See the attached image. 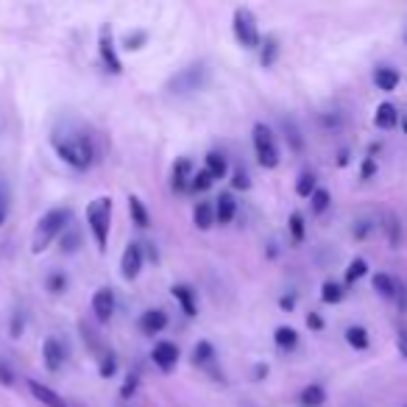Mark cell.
<instances>
[{
  "label": "cell",
  "instance_id": "cell-4",
  "mask_svg": "<svg viewBox=\"0 0 407 407\" xmlns=\"http://www.w3.org/2000/svg\"><path fill=\"white\" fill-rule=\"evenodd\" d=\"M210 84V67L204 62H195V64H187L184 70H179L171 81H168V92L173 95H190V92L204 90Z\"/></svg>",
  "mask_w": 407,
  "mask_h": 407
},
{
  "label": "cell",
  "instance_id": "cell-39",
  "mask_svg": "<svg viewBox=\"0 0 407 407\" xmlns=\"http://www.w3.org/2000/svg\"><path fill=\"white\" fill-rule=\"evenodd\" d=\"M115 368H117L115 357H112V355H106V357L101 360V377H112V374H115Z\"/></svg>",
  "mask_w": 407,
  "mask_h": 407
},
{
  "label": "cell",
  "instance_id": "cell-45",
  "mask_svg": "<svg viewBox=\"0 0 407 407\" xmlns=\"http://www.w3.org/2000/svg\"><path fill=\"white\" fill-rule=\"evenodd\" d=\"M396 302H399V310L405 313L407 310V287L402 285V282H399V287H396Z\"/></svg>",
  "mask_w": 407,
  "mask_h": 407
},
{
  "label": "cell",
  "instance_id": "cell-2",
  "mask_svg": "<svg viewBox=\"0 0 407 407\" xmlns=\"http://www.w3.org/2000/svg\"><path fill=\"white\" fill-rule=\"evenodd\" d=\"M70 210L67 207H59V210H50L42 215V221L37 224L34 229V237H31V251L34 254H42L47 246L62 234V231H67L70 229Z\"/></svg>",
  "mask_w": 407,
  "mask_h": 407
},
{
  "label": "cell",
  "instance_id": "cell-41",
  "mask_svg": "<svg viewBox=\"0 0 407 407\" xmlns=\"http://www.w3.org/2000/svg\"><path fill=\"white\" fill-rule=\"evenodd\" d=\"M67 231H70V234H67V237H62V248H64V251H76V246H79V234H76L73 229H67Z\"/></svg>",
  "mask_w": 407,
  "mask_h": 407
},
{
  "label": "cell",
  "instance_id": "cell-29",
  "mask_svg": "<svg viewBox=\"0 0 407 407\" xmlns=\"http://www.w3.org/2000/svg\"><path fill=\"white\" fill-rule=\"evenodd\" d=\"M365 273H368V263H365L362 257L352 260V263H349V268H346V285H355V282L362 279Z\"/></svg>",
  "mask_w": 407,
  "mask_h": 407
},
{
  "label": "cell",
  "instance_id": "cell-12",
  "mask_svg": "<svg viewBox=\"0 0 407 407\" xmlns=\"http://www.w3.org/2000/svg\"><path fill=\"white\" fill-rule=\"evenodd\" d=\"M165 326H168V316L162 310H148L139 318V332L142 335H159Z\"/></svg>",
  "mask_w": 407,
  "mask_h": 407
},
{
  "label": "cell",
  "instance_id": "cell-15",
  "mask_svg": "<svg viewBox=\"0 0 407 407\" xmlns=\"http://www.w3.org/2000/svg\"><path fill=\"white\" fill-rule=\"evenodd\" d=\"M193 224L201 229V231L212 229V224H218V221H215V207H212L210 201H198L195 210H193Z\"/></svg>",
  "mask_w": 407,
  "mask_h": 407
},
{
  "label": "cell",
  "instance_id": "cell-26",
  "mask_svg": "<svg viewBox=\"0 0 407 407\" xmlns=\"http://www.w3.org/2000/svg\"><path fill=\"white\" fill-rule=\"evenodd\" d=\"M129 212H132V218H134V224L139 229L148 227V210L142 207V201L137 195H129Z\"/></svg>",
  "mask_w": 407,
  "mask_h": 407
},
{
  "label": "cell",
  "instance_id": "cell-1",
  "mask_svg": "<svg viewBox=\"0 0 407 407\" xmlns=\"http://www.w3.org/2000/svg\"><path fill=\"white\" fill-rule=\"evenodd\" d=\"M53 148L56 154L76 171H84L92 165V139L84 132H73V129H64V132H56L53 134Z\"/></svg>",
  "mask_w": 407,
  "mask_h": 407
},
{
  "label": "cell",
  "instance_id": "cell-51",
  "mask_svg": "<svg viewBox=\"0 0 407 407\" xmlns=\"http://www.w3.org/2000/svg\"><path fill=\"white\" fill-rule=\"evenodd\" d=\"M6 198H8V195H6V187L0 184V212H6Z\"/></svg>",
  "mask_w": 407,
  "mask_h": 407
},
{
  "label": "cell",
  "instance_id": "cell-3",
  "mask_svg": "<svg viewBox=\"0 0 407 407\" xmlns=\"http://www.w3.org/2000/svg\"><path fill=\"white\" fill-rule=\"evenodd\" d=\"M87 224L92 229V237L98 243V251H106V240H109V227H112V201L106 195L95 198L87 207Z\"/></svg>",
  "mask_w": 407,
  "mask_h": 407
},
{
  "label": "cell",
  "instance_id": "cell-11",
  "mask_svg": "<svg viewBox=\"0 0 407 407\" xmlns=\"http://www.w3.org/2000/svg\"><path fill=\"white\" fill-rule=\"evenodd\" d=\"M28 391H31V396H34L37 402H42L45 407H70L56 391H50L47 385L37 382V379H28Z\"/></svg>",
  "mask_w": 407,
  "mask_h": 407
},
{
  "label": "cell",
  "instance_id": "cell-40",
  "mask_svg": "<svg viewBox=\"0 0 407 407\" xmlns=\"http://www.w3.org/2000/svg\"><path fill=\"white\" fill-rule=\"evenodd\" d=\"M377 173V162H374V156H365V162H362V168H360V176L362 179H371Z\"/></svg>",
  "mask_w": 407,
  "mask_h": 407
},
{
  "label": "cell",
  "instance_id": "cell-25",
  "mask_svg": "<svg viewBox=\"0 0 407 407\" xmlns=\"http://www.w3.org/2000/svg\"><path fill=\"white\" fill-rule=\"evenodd\" d=\"M346 343H349L352 349H357V352L368 349V332H365L362 326H349V329H346Z\"/></svg>",
  "mask_w": 407,
  "mask_h": 407
},
{
  "label": "cell",
  "instance_id": "cell-48",
  "mask_svg": "<svg viewBox=\"0 0 407 407\" xmlns=\"http://www.w3.org/2000/svg\"><path fill=\"white\" fill-rule=\"evenodd\" d=\"M368 231H371V224H368V221H357V229H355V237H357V240H362V237H365Z\"/></svg>",
  "mask_w": 407,
  "mask_h": 407
},
{
  "label": "cell",
  "instance_id": "cell-49",
  "mask_svg": "<svg viewBox=\"0 0 407 407\" xmlns=\"http://www.w3.org/2000/svg\"><path fill=\"white\" fill-rule=\"evenodd\" d=\"M279 304H282V310H293V304H296V299H293V296H285V299H282Z\"/></svg>",
  "mask_w": 407,
  "mask_h": 407
},
{
  "label": "cell",
  "instance_id": "cell-19",
  "mask_svg": "<svg viewBox=\"0 0 407 407\" xmlns=\"http://www.w3.org/2000/svg\"><path fill=\"white\" fill-rule=\"evenodd\" d=\"M193 162L190 159H179L176 162V168H173V187L176 190H187L190 187V181H193Z\"/></svg>",
  "mask_w": 407,
  "mask_h": 407
},
{
  "label": "cell",
  "instance_id": "cell-14",
  "mask_svg": "<svg viewBox=\"0 0 407 407\" xmlns=\"http://www.w3.org/2000/svg\"><path fill=\"white\" fill-rule=\"evenodd\" d=\"M374 123H377V129L391 132V129L399 123V112H396V106H394V103H379V106H377V115H374Z\"/></svg>",
  "mask_w": 407,
  "mask_h": 407
},
{
  "label": "cell",
  "instance_id": "cell-47",
  "mask_svg": "<svg viewBox=\"0 0 407 407\" xmlns=\"http://www.w3.org/2000/svg\"><path fill=\"white\" fill-rule=\"evenodd\" d=\"M307 326H310V329H323V318L318 316V313H310V316H307Z\"/></svg>",
  "mask_w": 407,
  "mask_h": 407
},
{
  "label": "cell",
  "instance_id": "cell-7",
  "mask_svg": "<svg viewBox=\"0 0 407 407\" xmlns=\"http://www.w3.org/2000/svg\"><path fill=\"white\" fill-rule=\"evenodd\" d=\"M139 268H142V248H139V243H129L123 251V260H120V276L126 282H132L139 276Z\"/></svg>",
  "mask_w": 407,
  "mask_h": 407
},
{
  "label": "cell",
  "instance_id": "cell-44",
  "mask_svg": "<svg viewBox=\"0 0 407 407\" xmlns=\"http://www.w3.org/2000/svg\"><path fill=\"white\" fill-rule=\"evenodd\" d=\"M20 332H23V313H14V318H11V338H20Z\"/></svg>",
  "mask_w": 407,
  "mask_h": 407
},
{
  "label": "cell",
  "instance_id": "cell-21",
  "mask_svg": "<svg viewBox=\"0 0 407 407\" xmlns=\"http://www.w3.org/2000/svg\"><path fill=\"white\" fill-rule=\"evenodd\" d=\"M207 171H210V176L212 179H224L229 171V162L224 154H218V151H212V154H207Z\"/></svg>",
  "mask_w": 407,
  "mask_h": 407
},
{
  "label": "cell",
  "instance_id": "cell-32",
  "mask_svg": "<svg viewBox=\"0 0 407 407\" xmlns=\"http://www.w3.org/2000/svg\"><path fill=\"white\" fill-rule=\"evenodd\" d=\"M313 212L316 215H321V212H326L329 210V190H323V187H318L316 193H313Z\"/></svg>",
  "mask_w": 407,
  "mask_h": 407
},
{
  "label": "cell",
  "instance_id": "cell-17",
  "mask_svg": "<svg viewBox=\"0 0 407 407\" xmlns=\"http://www.w3.org/2000/svg\"><path fill=\"white\" fill-rule=\"evenodd\" d=\"M371 285H374V290H377L382 299H396V287H399V282H396L394 276H388V273H374Z\"/></svg>",
  "mask_w": 407,
  "mask_h": 407
},
{
  "label": "cell",
  "instance_id": "cell-34",
  "mask_svg": "<svg viewBox=\"0 0 407 407\" xmlns=\"http://www.w3.org/2000/svg\"><path fill=\"white\" fill-rule=\"evenodd\" d=\"M290 237H293L296 243H302V240H304V218H302L299 212H293V215H290Z\"/></svg>",
  "mask_w": 407,
  "mask_h": 407
},
{
  "label": "cell",
  "instance_id": "cell-9",
  "mask_svg": "<svg viewBox=\"0 0 407 407\" xmlns=\"http://www.w3.org/2000/svg\"><path fill=\"white\" fill-rule=\"evenodd\" d=\"M101 59H103V64H106V70L109 73H120L123 70V64H120V59H117V53H115V42H112V31L109 28H101Z\"/></svg>",
  "mask_w": 407,
  "mask_h": 407
},
{
  "label": "cell",
  "instance_id": "cell-18",
  "mask_svg": "<svg viewBox=\"0 0 407 407\" xmlns=\"http://www.w3.org/2000/svg\"><path fill=\"white\" fill-rule=\"evenodd\" d=\"M173 299L181 304V310H184V316H195V296H193V290L187 287V285H173Z\"/></svg>",
  "mask_w": 407,
  "mask_h": 407
},
{
  "label": "cell",
  "instance_id": "cell-43",
  "mask_svg": "<svg viewBox=\"0 0 407 407\" xmlns=\"http://www.w3.org/2000/svg\"><path fill=\"white\" fill-rule=\"evenodd\" d=\"M134 391H137V377H129V379H126V385L120 388V396H123V399H129Z\"/></svg>",
  "mask_w": 407,
  "mask_h": 407
},
{
  "label": "cell",
  "instance_id": "cell-28",
  "mask_svg": "<svg viewBox=\"0 0 407 407\" xmlns=\"http://www.w3.org/2000/svg\"><path fill=\"white\" fill-rule=\"evenodd\" d=\"M318 187H316V173H302L299 176V181H296V193L302 195V198H313V193H316Z\"/></svg>",
  "mask_w": 407,
  "mask_h": 407
},
{
  "label": "cell",
  "instance_id": "cell-37",
  "mask_svg": "<svg viewBox=\"0 0 407 407\" xmlns=\"http://www.w3.org/2000/svg\"><path fill=\"white\" fill-rule=\"evenodd\" d=\"M385 229L391 231V246H394V248H399V224H396V218H394V215L388 218Z\"/></svg>",
  "mask_w": 407,
  "mask_h": 407
},
{
  "label": "cell",
  "instance_id": "cell-46",
  "mask_svg": "<svg viewBox=\"0 0 407 407\" xmlns=\"http://www.w3.org/2000/svg\"><path fill=\"white\" fill-rule=\"evenodd\" d=\"M0 382H3V385H11V382H14V374H11V368H8L6 362H0Z\"/></svg>",
  "mask_w": 407,
  "mask_h": 407
},
{
  "label": "cell",
  "instance_id": "cell-5",
  "mask_svg": "<svg viewBox=\"0 0 407 407\" xmlns=\"http://www.w3.org/2000/svg\"><path fill=\"white\" fill-rule=\"evenodd\" d=\"M231 31H234V40L240 42V47L246 50H254L260 45V31H257V20L248 8H234V17H231Z\"/></svg>",
  "mask_w": 407,
  "mask_h": 407
},
{
  "label": "cell",
  "instance_id": "cell-23",
  "mask_svg": "<svg viewBox=\"0 0 407 407\" xmlns=\"http://www.w3.org/2000/svg\"><path fill=\"white\" fill-rule=\"evenodd\" d=\"M343 296H346L343 285H338V282H323V287H321V302H323V304H340Z\"/></svg>",
  "mask_w": 407,
  "mask_h": 407
},
{
  "label": "cell",
  "instance_id": "cell-53",
  "mask_svg": "<svg viewBox=\"0 0 407 407\" xmlns=\"http://www.w3.org/2000/svg\"><path fill=\"white\" fill-rule=\"evenodd\" d=\"M402 129H405V134H407V117H402Z\"/></svg>",
  "mask_w": 407,
  "mask_h": 407
},
{
  "label": "cell",
  "instance_id": "cell-36",
  "mask_svg": "<svg viewBox=\"0 0 407 407\" xmlns=\"http://www.w3.org/2000/svg\"><path fill=\"white\" fill-rule=\"evenodd\" d=\"M64 287H67V279H64L62 273H53V276L47 279V290H50V293H62Z\"/></svg>",
  "mask_w": 407,
  "mask_h": 407
},
{
  "label": "cell",
  "instance_id": "cell-31",
  "mask_svg": "<svg viewBox=\"0 0 407 407\" xmlns=\"http://www.w3.org/2000/svg\"><path fill=\"white\" fill-rule=\"evenodd\" d=\"M276 53H279V42H276V37H265V42H263V56H260L263 67H271L273 62H276Z\"/></svg>",
  "mask_w": 407,
  "mask_h": 407
},
{
  "label": "cell",
  "instance_id": "cell-13",
  "mask_svg": "<svg viewBox=\"0 0 407 407\" xmlns=\"http://www.w3.org/2000/svg\"><path fill=\"white\" fill-rule=\"evenodd\" d=\"M42 357H45L47 371H53V374L64 365V349L59 346V340H56V338H47L45 340V346H42Z\"/></svg>",
  "mask_w": 407,
  "mask_h": 407
},
{
  "label": "cell",
  "instance_id": "cell-42",
  "mask_svg": "<svg viewBox=\"0 0 407 407\" xmlns=\"http://www.w3.org/2000/svg\"><path fill=\"white\" fill-rule=\"evenodd\" d=\"M396 346H399V355L407 360V329H399V332H396Z\"/></svg>",
  "mask_w": 407,
  "mask_h": 407
},
{
  "label": "cell",
  "instance_id": "cell-52",
  "mask_svg": "<svg viewBox=\"0 0 407 407\" xmlns=\"http://www.w3.org/2000/svg\"><path fill=\"white\" fill-rule=\"evenodd\" d=\"M268 374V365H257V377H265Z\"/></svg>",
  "mask_w": 407,
  "mask_h": 407
},
{
  "label": "cell",
  "instance_id": "cell-24",
  "mask_svg": "<svg viewBox=\"0 0 407 407\" xmlns=\"http://www.w3.org/2000/svg\"><path fill=\"white\" fill-rule=\"evenodd\" d=\"M302 405L304 407H318V405H323L326 402V391L321 388V385H307L304 391H302Z\"/></svg>",
  "mask_w": 407,
  "mask_h": 407
},
{
  "label": "cell",
  "instance_id": "cell-27",
  "mask_svg": "<svg viewBox=\"0 0 407 407\" xmlns=\"http://www.w3.org/2000/svg\"><path fill=\"white\" fill-rule=\"evenodd\" d=\"M282 129H285V137H287V142H290V148H293V151H304L302 132L296 129V123H293V120H282Z\"/></svg>",
  "mask_w": 407,
  "mask_h": 407
},
{
  "label": "cell",
  "instance_id": "cell-16",
  "mask_svg": "<svg viewBox=\"0 0 407 407\" xmlns=\"http://www.w3.org/2000/svg\"><path fill=\"white\" fill-rule=\"evenodd\" d=\"M399 73L394 70V67H377L374 70V84H377V90L382 92H394L396 87H399Z\"/></svg>",
  "mask_w": 407,
  "mask_h": 407
},
{
  "label": "cell",
  "instance_id": "cell-54",
  "mask_svg": "<svg viewBox=\"0 0 407 407\" xmlns=\"http://www.w3.org/2000/svg\"><path fill=\"white\" fill-rule=\"evenodd\" d=\"M3 218H6V212H0V224H3Z\"/></svg>",
  "mask_w": 407,
  "mask_h": 407
},
{
  "label": "cell",
  "instance_id": "cell-8",
  "mask_svg": "<svg viewBox=\"0 0 407 407\" xmlns=\"http://www.w3.org/2000/svg\"><path fill=\"white\" fill-rule=\"evenodd\" d=\"M154 362H156V368L159 371H173L176 368V360H179V349H176V343H171V340H162V343H156L154 346Z\"/></svg>",
  "mask_w": 407,
  "mask_h": 407
},
{
  "label": "cell",
  "instance_id": "cell-22",
  "mask_svg": "<svg viewBox=\"0 0 407 407\" xmlns=\"http://www.w3.org/2000/svg\"><path fill=\"white\" fill-rule=\"evenodd\" d=\"M273 343H276L279 349L290 352V349L299 343V335H296V329H293V326H279V329L273 332Z\"/></svg>",
  "mask_w": 407,
  "mask_h": 407
},
{
  "label": "cell",
  "instance_id": "cell-38",
  "mask_svg": "<svg viewBox=\"0 0 407 407\" xmlns=\"http://www.w3.org/2000/svg\"><path fill=\"white\" fill-rule=\"evenodd\" d=\"M142 42H145V31H137V34H129V37H126V47H129V50H139Z\"/></svg>",
  "mask_w": 407,
  "mask_h": 407
},
{
  "label": "cell",
  "instance_id": "cell-10",
  "mask_svg": "<svg viewBox=\"0 0 407 407\" xmlns=\"http://www.w3.org/2000/svg\"><path fill=\"white\" fill-rule=\"evenodd\" d=\"M92 313H95V318H98L101 323H106V321L112 318V313H115V296H112L109 287L95 290V296H92Z\"/></svg>",
  "mask_w": 407,
  "mask_h": 407
},
{
  "label": "cell",
  "instance_id": "cell-35",
  "mask_svg": "<svg viewBox=\"0 0 407 407\" xmlns=\"http://www.w3.org/2000/svg\"><path fill=\"white\" fill-rule=\"evenodd\" d=\"M231 184H234V190H248V187H251V179H248V173H246L243 168H237V171H234V179H231Z\"/></svg>",
  "mask_w": 407,
  "mask_h": 407
},
{
  "label": "cell",
  "instance_id": "cell-30",
  "mask_svg": "<svg viewBox=\"0 0 407 407\" xmlns=\"http://www.w3.org/2000/svg\"><path fill=\"white\" fill-rule=\"evenodd\" d=\"M212 357H215V349H212V343H207V340H201V343L193 349L195 365H207V362H212Z\"/></svg>",
  "mask_w": 407,
  "mask_h": 407
},
{
  "label": "cell",
  "instance_id": "cell-20",
  "mask_svg": "<svg viewBox=\"0 0 407 407\" xmlns=\"http://www.w3.org/2000/svg\"><path fill=\"white\" fill-rule=\"evenodd\" d=\"M234 212H237L234 198H231V195H221L218 204H215V221H218V224H229V221L234 218Z\"/></svg>",
  "mask_w": 407,
  "mask_h": 407
},
{
  "label": "cell",
  "instance_id": "cell-33",
  "mask_svg": "<svg viewBox=\"0 0 407 407\" xmlns=\"http://www.w3.org/2000/svg\"><path fill=\"white\" fill-rule=\"evenodd\" d=\"M212 176H210V171L204 168V171H198V173H193V181H190V190H198V193H204V190H210V184H212Z\"/></svg>",
  "mask_w": 407,
  "mask_h": 407
},
{
  "label": "cell",
  "instance_id": "cell-6",
  "mask_svg": "<svg viewBox=\"0 0 407 407\" xmlns=\"http://www.w3.org/2000/svg\"><path fill=\"white\" fill-rule=\"evenodd\" d=\"M254 151H257V159L263 168H276L279 165V148H276V139H273L271 129L265 123H257L254 126Z\"/></svg>",
  "mask_w": 407,
  "mask_h": 407
},
{
  "label": "cell",
  "instance_id": "cell-50",
  "mask_svg": "<svg viewBox=\"0 0 407 407\" xmlns=\"http://www.w3.org/2000/svg\"><path fill=\"white\" fill-rule=\"evenodd\" d=\"M338 165H340V168L349 165V151H340V154H338Z\"/></svg>",
  "mask_w": 407,
  "mask_h": 407
}]
</instances>
